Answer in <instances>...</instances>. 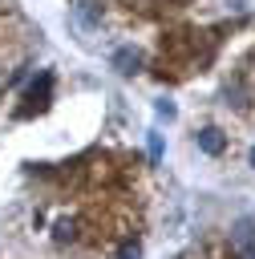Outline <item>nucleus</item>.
I'll list each match as a JSON object with an SVG mask.
<instances>
[{"label": "nucleus", "instance_id": "5", "mask_svg": "<svg viewBox=\"0 0 255 259\" xmlns=\"http://www.w3.org/2000/svg\"><path fill=\"white\" fill-rule=\"evenodd\" d=\"M150 158H154V162L162 158V138H158V134H150Z\"/></svg>", "mask_w": 255, "mask_h": 259}, {"label": "nucleus", "instance_id": "2", "mask_svg": "<svg viewBox=\"0 0 255 259\" xmlns=\"http://www.w3.org/2000/svg\"><path fill=\"white\" fill-rule=\"evenodd\" d=\"M198 146H202L206 154H219V150H223V138H219V130H202V134H198Z\"/></svg>", "mask_w": 255, "mask_h": 259}, {"label": "nucleus", "instance_id": "4", "mask_svg": "<svg viewBox=\"0 0 255 259\" xmlns=\"http://www.w3.org/2000/svg\"><path fill=\"white\" fill-rule=\"evenodd\" d=\"M77 16H81L85 24H97V8H93V4H81V8H77Z\"/></svg>", "mask_w": 255, "mask_h": 259}, {"label": "nucleus", "instance_id": "1", "mask_svg": "<svg viewBox=\"0 0 255 259\" xmlns=\"http://www.w3.org/2000/svg\"><path fill=\"white\" fill-rule=\"evenodd\" d=\"M138 65H142L138 49H130V45H125V49H117V53H113V69H117V73H138Z\"/></svg>", "mask_w": 255, "mask_h": 259}, {"label": "nucleus", "instance_id": "7", "mask_svg": "<svg viewBox=\"0 0 255 259\" xmlns=\"http://www.w3.org/2000/svg\"><path fill=\"white\" fill-rule=\"evenodd\" d=\"M138 255H142L138 243H125V247H121V259H138Z\"/></svg>", "mask_w": 255, "mask_h": 259}, {"label": "nucleus", "instance_id": "6", "mask_svg": "<svg viewBox=\"0 0 255 259\" xmlns=\"http://www.w3.org/2000/svg\"><path fill=\"white\" fill-rule=\"evenodd\" d=\"M158 117H174V101H158Z\"/></svg>", "mask_w": 255, "mask_h": 259}, {"label": "nucleus", "instance_id": "8", "mask_svg": "<svg viewBox=\"0 0 255 259\" xmlns=\"http://www.w3.org/2000/svg\"><path fill=\"white\" fill-rule=\"evenodd\" d=\"M251 166H255V150H251Z\"/></svg>", "mask_w": 255, "mask_h": 259}, {"label": "nucleus", "instance_id": "3", "mask_svg": "<svg viewBox=\"0 0 255 259\" xmlns=\"http://www.w3.org/2000/svg\"><path fill=\"white\" fill-rule=\"evenodd\" d=\"M73 231H77V223H69V219H61L57 223V239L65 243V239H73Z\"/></svg>", "mask_w": 255, "mask_h": 259}]
</instances>
